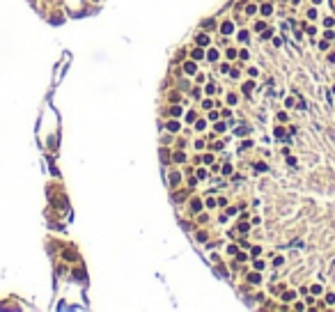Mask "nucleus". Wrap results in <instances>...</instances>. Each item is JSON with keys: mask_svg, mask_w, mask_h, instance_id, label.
<instances>
[{"mask_svg": "<svg viewBox=\"0 0 335 312\" xmlns=\"http://www.w3.org/2000/svg\"><path fill=\"white\" fill-rule=\"evenodd\" d=\"M198 44H200V46H207V44H209V39H207V37H200Z\"/></svg>", "mask_w": 335, "mask_h": 312, "instance_id": "obj_1", "label": "nucleus"}]
</instances>
